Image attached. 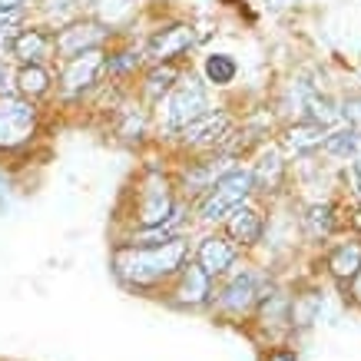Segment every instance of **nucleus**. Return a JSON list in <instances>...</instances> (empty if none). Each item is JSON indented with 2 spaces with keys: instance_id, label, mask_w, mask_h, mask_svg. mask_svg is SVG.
I'll list each match as a JSON object with an SVG mask.
<instances>
[{
  "instance_id": "1",
  "label": "nucleus",
  "mask_w": 361,
  "mask_h": 361,
  "mask_svg": "<svg viewBox=\"0 0 361 361\" xmlns=\"http://www.w3.org/2000/svg\"><path fill=\"white\" fill-rule=\"evenodd\" d=\"M186 239L176 235V239L159 242V245H123L113 255V269L126 285L149 288V285H159L163 279H173L186 265Z\"/></svg>"
},
{
  "instance_id": "2",
  "label": "nucleus",
  "mask_w": 361,
  "mask_h": 361,
  "mask_svg": "<svg viewBox=\"0 0 361 361\" xmlns=\"http://www.w3.org/2000/svg\"><path fill=\"white\" fill-rule=\"evenodd\" d=\"M252 192H255V189H252V173L229 166V169L209 186L206 199H202V206H199V216L206 222H222L232 209H239Z\"/></svg>"
},
{
  "instance_id": "3",
  "label": "nucleus",
  "mask_w": 361,
  "mask_h": 361,
  "mask_svg": "<svg viewBox=\"0 0 361 361\" xmlns=\"http://www.w3.org/2000/svg\"><path fill=\"white\" fill-rule=\"evenodd\" d=\"M37 130V106L33 99H23L20 93L0 97V149H17Z\"/></svg>"
},
{
  "instance_id": "4",
  "label": "nucleus",
  "mask_w": 361,
  "mask_h": 361,
  "mask_svg": "<svg viewBox=\"0 0 361 361\" xmlns=\"http://www.w3.org/2000/svg\"><path fill=\"white\" fill-rule=\"evenodd\" d=\"M209 110H212V106H209L206 90L199 87V83H192V80H186V83H179V87H173L169 93H166V99H163V123H166V130L179 133L192 120L206 116Z\"/></svg>"
},
{
  "instance_id": "5",
  "label": "nucleus",
  "mask_w": 361,
  "mask_h": 361,
  "mask_svg": "<svg viewBox=\"0 0 361 361\" xmlns=\"http://www.w3.org/2000/svg\"><path fill=\"white\" fill-rule=\"evenodd\" d=\"M173 192H169V183H166L163 176L149 169L146 179H142V192H140V202H136V222H140L142 229H149V226H159L173 216Z\"/></svg>"
},
{
  "instance_id": "6",
  "label": "nucleus",
  "mask_w": 361,
  "mask_h": 361,
  "mask_svg": "<svg viewBox=\"0 0 361 361\" xmlns=\"http://www.w3.org/2000/svg\"><path fill=\"white\" fill-rule=\"evenodd\" d=\"M106 50L103 47H97V50H83V54L77 56H66V66H63V93H70V97H77V93H83V90H90L93 83H97L103 73H106Z\"/></svg>"
},
{
  "instance_id": "7",
  "label": "nucleus",
  "mask_w": 361,
  "mask_h": 361,
  "mask_svg": "<svg viewBox=\"0 0 361 361\" xmlns=\"http://www.w3.org/2000/svg\"><path fill=\"white\" fill-rule=\"evenodd\" d=\"M106 37H110V27H103L99 20H73L54 37V47H56V54L77 56V54H83V50L103 47Z\"/></svg>"
},
{
  "instance_id": "8",
  "label": "nucleus",
  "mask_w": 361,
  "mask_h": 361,
  "mask_svg": "<svg viewBox=\"0 0 361 361\" xmlns=\"http://www.w3.org/2000/svg\"><path fill=\"white\" fill-rule=\"evenodd\" d=\"M192 44H196L192 27H189V23H173V27H163V30H156L153 37H149L146 56H149L153 63H173V60H179Z\"/></svg>"
},
{
  "instance_id": "9",
  "label": "nucleus",
  "mask_w": 361,
  "mask_h": 361,
  "mask_svg": "<svg viewBox=\"0 0 361 361\" xmlns=\"http://www.w3.org/2000/svg\"><path fill=\"white\" fill-rule=\"evenodd\" d=\"M265 298V292L259 288V279L252 272L232 275L229 285L219 292V308H226L229 315H249L252 308H259V302Z\"/></svg>"
},
{
  "instance_id": "10",
  "label": "nucleus",
  "mask_w": 361,
  "mask_h": 361,
  "mask_svg": "<svg viewBox=\"0 0 361 361\" xmlns=\"http://www.w3.org/2000/svg\"><path fill=\"white\" fill-rule=\"evenodd\" d=\"M232 130V116L226 110H209L206 116H199L192 120L189 126L179 130V140L186 142V146H216L229 136Z\"/></svg>"
},
{
  "instance_id": "11",
  "label": "nucleus",
  "mask_w": 361,
  "mask_h": 361,
  "mask_svg": "<svg viewBox=\"0 0 361 361\" xmlns=\"http://www.w3.org/2000/svg\"><path fill=\"white\" fill-rule=\"evenodd\" d=\"M176 305H186V308H199L206 305L209 298H212V279H209L202 269H199L196 262L183 265L179 272H176Z\"/></svg>"
},
{
  "instance_id": "12",
  "label": "nucleus",
  "mask_w": 361,
  "mask_h": 361,
  "mask_svg": "<svg viewBox=\"0 0 361 361\" xmlns=\"http://www.w3.org/2000/svg\"><path fill=\"white\" fill-rule=\"evenodd\" d=\"M235 262V245L229 239H222V235H209V239L199 242V252H196V265L209 279H216V275H226Z\"/></svg>"
},
{
  "instance_id": "13",
  "label": "nucleus",
  "mask_w": 361,
  "mask_h": 361,
  "mask_svg": "<svg viewBox=\"0 0 361 361\" xmlns=\"http://www.w3.org/2000/svg\"><path fill=\"white\" fill-rule=\"evenodd\" d=\"M262 229H265L262 212L245 206V202L226 216V232H229V239L235 242V245H242V249H249V245H255V242L262 239Z\"/></svg>"
},
{
  "instance_id": "14",
  "label": "nucleus",
  "mask_w": 361,
  "mask_h": 361,
  "mask_svg": "<svg viewBox=\"0 0 361 361\" xmlns=\"http://www.w3.org/2000/svg\"><path fill=\"white\" fill-rule=\"evenodd\" d=\"M54 47V37L44 30V27H30V30H20L13 37L11 54L20 60V63H40Z\"/></svg>"
},
{
  "instance_id": "15",
  "label": "nucleus",
  "mask_w": 361,
  "mask_h": 361,
  "mask_svg": "<svg viewBox=\"0 0 361 361\" xmlns=\"http://www.w3.org/2000/svg\"><path fill=\"white\" fill-rule=\"evenodd\" d=\"M325 136H329V126H322L315 120H302V123H292L288 130H285V146L292 149V153H315L325 146Z\"/></svg>"
},
{
  "instance_id": "16",
  "label": "nucleus",
  "mask_w": 361,
  "mask_h": 361,
  "mask_svg": "<svg viewBox=\"0 0 361 361\" xmlns=\"http://www.w3.org/2000/svg\"><path fill=\"white\" fill-rule=\"evenodd\" d=\"M298 103H302V110H305V120H315V123H322V126H331V123L338 120V106L322 93V87L298 83Z\"/></svg>"
},
{
  "instance_id": "17",
  "label": "nucleus",
  "mask_w": 361,
  "mask_h": 361,
  "mask_svg": "<svg viewBox=\"0 0 361 361\" xmlns=\"http://www.w3.org/2000/svg\"><path fill=\"white\" fill-rule=\"evenodd\" d=\"M325 265H329V272L335 282H348L351 275L361 269V242L351 239V242H341V245H335V249L329 252V259H325Z\"/></svg>"
},
{
  "instance_id": "18",
  "label": "nucleus",
  "mask_w": 361,
  "mask_h": 361,
  "mask_svg": "<svg viewBox=\"0 0 361 361\" xmlns=\"http://www.w3.org/2000/svg\"><path fill=\"white\" fill-rule=\"evenodd\" d=\"M13 83H17V93H20L23 99H37L50 90V73H47L40 63H20Z\"/></svg>"
},
{
  "instance_id": "19",
  "label": "nucleus",
  "mask_w": 361,
  "mask_h": 361,
  "mask_svg": "<svg viewBox=\"0 0 361 361\" xmlns=\"http://www.w3.org/2000/svg\"><path fill=\"white\" fill-rule=\"evenodd\" d=\"M282 173H285V163L279 159V153H269L259 159V166L252 169V189L255 192H275L279 183H282Z\"/></svg>"
},
{
  "instance_id": "20",
  "label": "nucleus",
  "mask_w": 361,
  "mask_h": 361,
  "mask_svg": "<svg viewBox=\"0 0 361 361\" xmlns=\"http://www.w3.org/2000/svg\"><path fill=\"white\" fill-rule=\"evenodd\" d=\"M329 156H358L361 149V130L358 126H348V123H341L335 130H329L325 136V146H322Z\"/></svg>"
},
{
  "instance_id": "21",
  "label": "nucleus",
  "mask_w": 361,
  "mask_h": 361,
  "mask_svg": "<svg viewBox=\"0 0 361 361\" xmlns=\"http://www.w3.org/2000/svg\"><path fill=\"white\" fill-rule=\"evenodd\" d=\"M335 206L331 202H315V206H308L305 212V232L308 239H329L331 232H335Z\"/></svg>"
},
{
  "instance_id": "22",
  "label": "nucleus",
  "mask_w": 361,
  "mask_h": 361,
  "mask_svg": "<svg viewBox=\"0 0 361 361\" xmlns=\"http://www.w3.org/2000/svg\"><path fill=\"white\" fill-rule=\"evenodd\" d=\"M179 80V70L173 63H156L149 73H146V97L149 99H163L169 90L176 87Z\"/></svg>"
},
{
  "instance_id": "23",
  "label": "nucleus",
  "mask_w": 361,
  "mask_h": 361,
  "mask_svg": "<svg viewBox=\"0 0 361 361\" xmlns=\"http://www.w3.org/2000/svg\"><path fill=\"white\" fill-rule=\"evenodd\" d=\"M202 70H206V80L212 87H229L232 80H235V73H239V63L229 54H212V56H206Z\"/></svg>"
},
{
  "instance_id": "24",
  "label": "nucleus",
  "mask_w": 361,
  "mask_h": 361,
  "mask_svg": "<svg viewBox=\"0 0 361 361\" xmlns=\"http://www.w3.org/2000/svg\"><path fill=\"white\" fill-rule=\"evenodd\" d=\"M97 4V17L103 27H116V23L130 20L136 0H93Z\"/></svg>"
},
{
  "instance_id": "25",
  "label": "nucleus",
  "mask_w": 361,
  "mask_h": 361,
  "mask_svg": "<svg viewBox=\"0 0 361 361\" xmlns=\"http://www.w3.org/2000/svg\"><path fill=\"white\" fill-rule=\"evenodd\" d=\"M318 305H322L318 295H295V302H288V322L298 329H308L318 315Z\"/></svg>"
},
{
  "instance_id": "26",
  "label": "nucleus",
  "mask_w": 361,
  "mask_h": 361,
  "mask_svg": "<svg viewBox=\"0 0 361 361\" xmlns=\"http://www.w3.org/2000/svg\"><path fill=\"white\" fill-rule=\"evenodd\" d=\"M338 120H345L348 126H358L361 130V93H348L338 106Z\"/></svg>"
},
{
  "instance_id": "27",
  "label": "nucleus",
  "mask_w": 361,
  "mask_h": 361,
  "mask_svg": "<svg viewBox=\"0 0 361 361\" xmlns=\"http://www.w3.org/2000/svg\"><path fill=\"white\" fill-rule=\"evenodd\" d=\"M133 66H140V54H116L106 56V73H126Z\"/></svg>"
},
{
  "instance_id": "28",
  "label": "nucleus",
  "mask_w": 361,
  "mask_h": 361,
  "mask_svg": "<svg viewBox=\"0 0 361 361\" xmlns=\"http://www.w3.org/2000/svg\"><path fill=\"white\" fill-rule=\"evenodd\" d=\"M345 298H348L351 305H361V269L345 282Z\"/></svg>"
},
{
  "instance_id": "29",
  "label": "nucleus",
  "mask_w": 361,
  "mask_h": 361,
  "mask_svg": "<svg viewBox=\"0 0 361 361\" xmlns=\"http://www.w3.org/2000/svg\"><path fill=\"white\" fill-rule=\"evenodd\" d=\"M23 7H0V27H20Z\"/></svg>"
},
{
  "instance_id": "30",
  "label": "nucleus",
  "mask_w": 361,
  "mask_h": 361,
  "mask_svg": "<svg viewBox=\"0 0 361 361\" xmlns=\"http://www.w3.org/2000/svg\"><path fill=\"white\" fill-rule=\"evenodd\" d=\"M348 183H351V189H355V196L361 199V156H355V163H351Z\"/></svg>"
},
{
  "instance_id": "31",
  "label": "nucleus",
  "mask_w": 361,
  "mask_h": 361,
  "mask_svg": "<svg viewBox=\"0 0 361 361\" xmlns=\"http://www.w3.org/2000/svg\"><path fill=\"white\" fill-rule=\"evenodd\" d=\"M265 361H298V355L292 348H275V351H269Z\"/></svg>"
},
{
  "instance_id": "32",
  "label": "nucleus",
  "mask_w": 361,
  "mask_h": 361,
  "mask_svg": "<svg viewBox=\"0 0 361 361\" xmlns=\"http://www.w3.org/2000/svg\"><path fill=\"white\" fill-rule=\"evenodd\" d=\"M17 27H0V50H11V44H13V37H17Z\"/></svg>"
},
{
  "instance_id": "33",
  "label": "nucleus",
  "mask_w": 361,
  "mask_h": 361,
  "mask_svg": "<svg viewBox=\"0 0 361 361\" xmlns=\"http://www.w3.org/2000/svg\"><path fill=\"white\" fill-rule=\"evenodd\" d=\"M27 0H0V7H23Z\"/></svg>"
},
{
  "instance_id": "34",
  "label": "nucleus",
  "mask_w": 361,
  "mask_h": 361,
  "mask_svg": "<svg viewBox=\"0 0 361 361\" xmlns=\"http://www.w3.org/2000/svg\"><path fill=\"white\" fill-rule=\"evenodd\" d=\"M4 83H7V66L0 63V87H4Z\"/></svg>"
},
{
  "instance_id": "35",
  "label": "nucleus",
  "mask_w": 361,
  "mask_h": 361,
  "mask_svg": "<svg viewBox=\"0 0 361 361\" xmlns=\"http://www.w3.org/2000/svg\"><path fill=\"white\" fill-rule=\"evenodd\" d=\"M288 4H295V0H275L272 7H288Z\"/></svg>"
}]
</instances>
